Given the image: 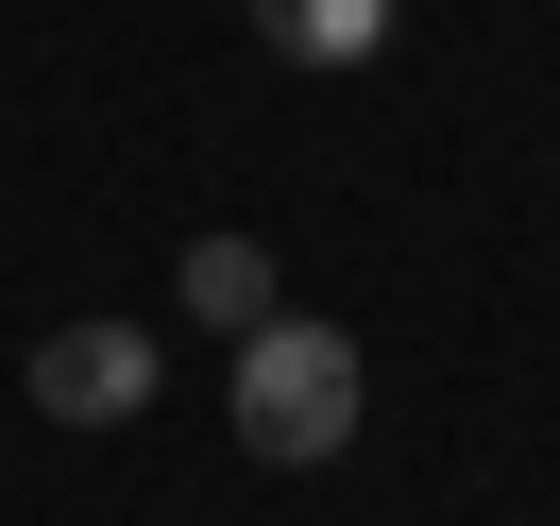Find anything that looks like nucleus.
<instances>
[{"mask_svg":"<svg viewBox=\"0 0 560 526\" xmlns=\"http://www.w3.org/2000/svg\"><path fill=\"white\" fill-rule=\"evenodd\" d=\"M171 306L221 323V340H255V323H272V238H238V221H221V238H187V255H171Z\"/></svg>","mask_w":560,"mask_h":526,"instance_id":"nucleus-3","label":"nucleus"},{"mask_svg":"<svg viewBox=\"0 0 560 526\" xmlns=\"http://www.w3.org/2000/svg\"><path fill=\"white\" fill-rule=\"evenodd\" d=\"M255 51H272V69H374L390 0H255Z\"/></svg>","mask_w":560,"mask_h":526,"instance_id":"nucleus-4","label":"nucleus"},{"mask_svg":"<svg viewBox=\"0 0 560 526\" xmlns=\"http://www.w3.org/2000/svg\"><path fill=\"white\" fill-rule=\"evenodd\" d=\"M35 408L51 424H137L153 408V340L137 323H51L35 340Z\"/></svg>","mask_w":560,"mask_h":526,"instance_id":"nucleus-2","label":"nucleus"},{"mask_svg":"<svg viewBox=\"0 0 560 526\" xmlns=\"http://www.w3.org/2000/svg\"><path fill=\"white\" fill-rule=\"evenodd\" d=\"M221 408H238V458H272V476H306V458H340L357 442V408H374V374H357V340L340 323H255L238 340V390H221Z\"/></svg>","mask_w":560,"mask_h":526,"instance_id":"nucleus-1","label":"nucleus"}]
</instances>
